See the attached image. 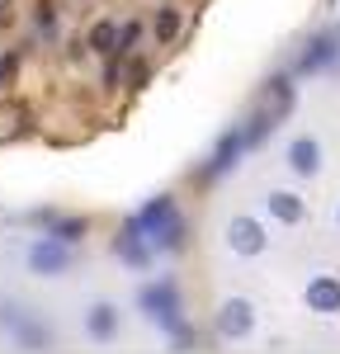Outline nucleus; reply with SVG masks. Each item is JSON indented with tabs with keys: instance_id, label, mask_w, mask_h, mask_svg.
<instances>
[{
	"instance_id": "obj_24",
	"label": "nucleus",
	"mask_w": 340,
	"mask_h": 354,
	"mask_svg": "<svg viewBox=\"0 0 340 354\" xmlns=\"http://www.w3.org/2000/svg\"><path fill=\"white\" fill-rule=\"evenodd\" d=\"M331 5H336V0H331Z\"/></svg>"
},
{
	"instance_id": "obj_15",
	"label": "nucleus",
	"mask_w": 340,
	"mask_h": 354,
	"mask_svg": "<svg viewBox=\"0 0 340 354\" xmlns=\"http://www.w3.org/2000/svg\"><path fill=\"white\" fill-rule=\"evenodd\" d=\"M43 232L48 236H57V241H66V245H76V241H85V218H48L43 222Z\"/></svg>"
},
{
	"instance_id": "obj_6",
	"label": "nucleus",
	"mask_w": 340,
	"mask_h": 354,
	"mask_svg": "<svg viewBox=\"0 0 340 354\" xmlns=\"http://www.w3.org/2000/svg\"><path fill=\"white\" fill-rule=\"evenodd\" d=\"M213 330H218V340H246L255 330V302L251 298H223L218 317H213Z\"/></svg>"
},
{
	"instance_id": "obj_3",
	"label": "nucleus",
	"mask_w": 340,
	"mask_h": 354,
	"mask_svg": "<svg viewBox=\"0 0 340 354\" xmlns=\"http://www.w3.org/2000/svg\"><path fill=\"white\" fill-rule=\"evenodd\" d=\"M24 265H28V274H38V279H62V274L71 270V245L43 232V236H33V241H28Z\"/></svg>"
},
{
	"instance_id": "obj_10",
	"label": "nucleus",
	"mask_w": 340,
	"mask_h": 354,
	"mask_svg": "<svg viewBox=\"0 0 340 354\" xmlns=\"http://www.w3.org/2000/svg\"><path fill=\"white\" fill-rule=\"evenodd\" d=\"M260 208H265L274 222H283V227H298V222L308 218V198H298L293 189H270V194H260Z\"/></svg>"
},
{
	"instance_id": "obj_7",
	"label": "nucleus",
	"mask_w": 340,
	"mask_h": 354,
	"mask_svg": "<svg viewBox=\"0 0 340 354\" xmlns=\"http://www.w3.org/2000/svg\"><path fill=\"white\" fill-rule=\"evenodd\" d=\"M251 147H246V137H241V128H232V133L218 137V147H213V156H208V165L198 170L203 180H223V175H232L236 165H241V156H246Z\"/></svg>"
},
{
	"instance_id": "obj_12",
	"label": "nucleus",
	"mask_w": 340,
	"mask_h": 354,
	"mask_svg": "<svg viewBox=\"0 0 340 354\" xmlns=\"http://www.w3.org/2000/svg\"><path fill=\"white\" fill-rule=\"evenodd\" d=\"M118 330H123L118 307H113V302H90V312H85V335H90L95 345H109V340H118Z\"/></svg>"
},
{
	"instance_id": "obj_11",
	"label": "nucleus",
	"mask_w": 340,
	"mask_h": 354,
	"mask_svg": "<svg viewBox=\"0 0 340 354\" xmlns=\"http://www.w3.org/2000/svg\"><path fill=\"white\" fill-rule=\"evenodd\" d=\"M303 302H308V312H317V317H336L340 312V279L336 274H317L308 288H303Z\"/></svg>"
},
{
	"instance_id": "obj_19",
	"label": "nucleus",
	"mask_w": 340,
	"mask_h": 354,
	"mask_svg": "<svg viewBox=\"0 0 340 354\" xmlns=\"http://www.w3.org/2000/svg\"><path fill=\"white\" fill-rule=\"evenodd\" d=\"M175 33H180V10H161V15H156V38H161V43H170V38H175Z\"/></svg>"
},
{
	"instance_id": "obj_21",
	"label": "nucleus",
	"mask_w": 340,
	"mask_h": 354,
	"mask_svg": "<svg viewBox=\"0 0 340 354\" xmlns=\"http://www.w3.org/2000/svg\"><path fill=\"white\" fill-rule=\"evenodd\" d=\"M19 317H24V307H19V302H0V330H5V335L15 330V322H19Z\"/></svg>"
},
{
	"instance_id": "obj_17",
	"label": "nucleus",
	"mask_w": 340,
	"mask_h": 354,
	"mask_svg": "<svg viewBox=\"0 0 340 354\" xmlns=\"http://www.w3.org/2000/svg\"><path fill=\"white\" fill-rule=\"evenodd\" d=\"M113 43H118V24L113 19H100V24L90 28V48L100 57H113Z\"/></svg>"
},
{
	"instance_id": "obj_2",
	"label": "nucleus",
	"mask_w": 340,
	"mask_h": 354,
	"mask_svg": "<svg viewBox=\"0 0 340 354\" xmlns=\"http://www.w3.org/2000/svg\"><path fill=\"white\" fill-rule=\"evenodd\" d=\"M142 227V236H147V245H151V255H175V250H185V213L175 208V198L170 194H156L142 213H133Z\"/></svg>"
},
{
	"instance_id": "obj_22",
	"label": "nucleus",
	"mask_w": 340,
	"mask_h": 354,
	"mask_svg": "<svg viewBox=\"0 0 340 354\" xmlns=\"http://www.w3.org/2000/svg\"><path fill=\"white\" fill-rule=\"evenodd\" d=\"M0 19H10V0H0Z\"/></svg>"
},
{
	"instance_id": "obj_5",
	"label": "nucleus",
	"mask_w": 340,
	"mask_h": 354,
	"mask_svg": "<svg viewBox=\"0 0 340 354\" xmlns=\"http://www.w3.org/2000/svg\"><path fill=\"white\" fill-rule=\"evenodd\" d=\"M227 250H232V255H246V260L265 255V250H270V232H265V222L251 218V213L232 218V222H227Z\"/></svg>"
},
{
	"instance_id": "obj_1",
	"label": "nucleus",
	"mask_w": 340,
	"mask_h": 354,
	"mask_svg": "<svg viewBox=\"0 0 340 354\" xmlns=\"http://www.w3.org/2000/svg\"><path fill=\"white\" fill-rule=\"evenodd\" d=\"M138 312L151 322L156 330H166L170 340H175V350H189L198 335L194 326L185 322V302H180V288H175V279H156V283H142L138 288Z\"/></svg>"
},
{
	"instance_id": "obj_13",
	"label": "nucleus",
	"mask_w": 340,
	"mask_h": 354,
	"mask_svg": "<svg viewBox=\"0 0 340 354\" xmlns=\"http://www.w3.org/2000/svg\"><path fill=\"white\" fill-rule=\"evenodd\" d=\"M10 340H15L19 350H53V345H57L53 326H48V322H38L33 312H24V317L15 322V330H10Z\"/></svg>"
},
{
	"instance_id": "obj_4",
	"label": "nucleus",
	"mask_w": 340,
	"mask_h": 354,
	"mask_svg": "<svg viewBox=\"0 0 340 354\" xmlns=\"http://www.w3.org/2000/svg\"><path fill=\"white\" fill-rule=\"evenodd\" d=\"M340 66V33H312L308 48L293 62V76H321V71H336Z\"/></svg>"
},
{
	"instance_id": "obj_20",
	"label": "nucleus",
	"mask_w": 340,
	"mask_h": 354,
	"mask_svg": "<svg viewBox=\"0 0 340 354\" xmlns=\"http://www.w3.org/2000/svg\"><path fill=\"white\" fill-rule=\"evenodd\" d=\"M138 33H142L138 24H123V28H118V43H113V57L133 53V43H138Z\"/></svg>"
},
{
	"instance_id": "obj_14",
	"label": "nucleus",
	"mask_w": 340,
	"mask_h": 354,
	"mask_svg": "<svg viewBox=\"0 0 340 354\" xmlns=\"http://www.w3.org/2000/svg\"><path fill=\"white\" fill-rule=\"evenodd\" d=\"M265 113H270L274 123H283V118L293 113V76H288V71L265 81Z\"/></svg>"
},
{
	"instance_id": "obj_9",
	"label": "nucleus",
	"mask_w": 340,
	"mask_h": 354,
	"mask_svg": "<svg viewBox=\"0 0 340 354\" xmlns=\"http://www.w3.org/2000/svg\"><path fill=\"white\" fill-rule=\"evenodd\" d=\"M283 165H288L298 180H312V175H321V142H317L312 133L293 137V142H288V151H283Z\"/></svg>"
},
{
	"instance_id": "obj_16",
	"label": "nucleus",
	"mask_w": 340,
	"mask_h": 354,
	"mask_svg": "<svg viewBox=\"0 0 340 354\" xmlns=\"http://www.w3.org/2000/svg\"><path fill=\"white\" fill-rule=\"evenodd\" d=\"M274 128H279V123L260 109V113H251V123L241 128V137H246V147H260V142H270V137H274Z\"/></svg>"
},
{
	"instance_id": "obj_8",
	"label": "nucleus",
	"mask_w": 340,
	"mask_h": 354,
	"mask_svg": "<svg viewBox=\"0 0 340 354\" xmlns=\"http://www.w3.org/2000/svg\"><path fill=\"white\" fill-rule=\"evenodd\" d=\"M113 255H118L128 270H147V265H151V245H147V236H142L138 218H128L123 227H118V236H113Z\"/></svg>"
},
{
	"instance_id": "obj_18",
	"label": "nucleus",
	"mask_w": 340,
	"mask_h": 354,
	"mask_svg": "<svg viewBox=\"0 0 340 354\" xmlns=\"http://www.w3.org/2000/svg\"><path fill=\"white\" fill-rule=\"evenodd\" d=\"M33 28L48 33V38L57 33V5H53V0H38V5H33Z\"/></svg>"
},
{
	"instance_id": "obj_23",
	"label": "nucleus",
	"mask_w": 340,
	"mask_h": 354,
	"mask_svg": "<svg viewBox=\"0 0 340 354\" xmlns=\"http://www.w3.org/2000/svg\"><path fill=\"white\" fill-rule=\"evenodd\" d=\"M336 222H340V208H336Z\"/></svg>"
}]
</instances>
